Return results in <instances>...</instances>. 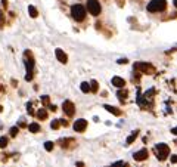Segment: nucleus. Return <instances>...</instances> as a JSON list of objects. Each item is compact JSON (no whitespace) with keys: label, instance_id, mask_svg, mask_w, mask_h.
Returning <instances> with one entry per match:
<instances>
[{"label":"nucleus","instance_id":"nucleus-1","mask_svg":"<svg viewBox=\"0 0 177 167\" xmlns=\"http://www.w3.org/2000/svg\"><path fill=\"white\" fill-rule=\"evenodd\" d=\"M71 15H72V18H74L75 21H83V19L86 18V9H84V6H81V5H74V6L71 8Z\"/></svg>","mask_w":177,"mask_h":167},{"label":"nucleus","instance_id":"nucleus-2","mask_svg":"<svg viewBox=\"0 0 177 167\" xmlns=\"http://www.w3.org/2000/svg\"><path fill=\"white\" fill-rule=\"evenodd\" d=\"M167 8V2L165 0H152L148 5V11L149 12H162Z\"/></svg>","mask_w":177,"mask_h":167},{"label":"nucleus","instance_id":"nucleus-3","mask_svg":"<svg viewBox=\"0 0 177 167\" xmlns=\"http://www.w3.org/2000/svg\"><path fill=\"white\" fill-rule=\"evenodd\" d=\"M170 154V148L165 145V144H158L157 145V155H158L159 161H164Z\"/></svg>","mask_w":177,"mask_h":167},{"label":"nucleus","instance_id":"nucleus-4","mask_svg":"<svg viewBox=\"0 0 177 167\" xmlns=\"http://www.w3.org/2000/svg\"><path fill=\"white\" fill-rule=\"evenodd\" d=\"M87 9L88 12L92 14V15H99L100 14V3L98 2V0H88L87 2Z\"/></svg>","mask_w":177,"mask_h":167},{"label":"nucleus","instance_id":"nucleus-5","mask_svg":"<svg viewBox=\"0 0 177 167\" xmlns=\"http://www.w3.org/2000/svg\"><path fill=\"white\" fill-rule=\"evenodd\" d=\"M62 110H64V113H65L68 117H72L74 113H75V107H74V104H72L71 101H65V102L62 104Z\"/></svg>","mask_w":177,"mask_h":167},{"label":"nucleus","instance_id":"nucleus-6","mask_svg":"<svg viewBox=\"0 0 177 167\" xmlns=\"http://www.w3.org/2000/svg\"><path fill=\"white\" fill-rule=\"evenodd\" d=\"M86 127H87V121H86L84 118H80V120H77V121L74 123V130H75V132H84Z\"/></svg>","mask_w":177,"mask_h":167},{"label":"nucleus","instance_id":"nucleus-7","mask_svg":"<svg viewBox=\"0 0 177 167\" xmlns=\"http://www.w3.org/2000/svg\"><path fill=\"white\" fill-rule=\"evenodd\" d=\"M148 155H149L148 150H140V151H137L133 157H134V160H137V161H143V160L148 158Z\"/></svg>","mask_w":177,"mask_h":167},{"label":"nucleus","instance_id":"nucleus-8","mask_svg":"<svg viewBox=\"0 0 177 167\" xmlns=\"http://www.w3.org/2000/svg\"><path fill=\"white\" fill-rule=\"evenodd\" d=\"M55 53H56V58H58V61H59V62L67 64L68 58H67V55H65V52H64V50H62V49H56V50H55Z\"/></svg>","mask_w":177,"mask_h":167},{"label":"nucleus","instance_id":"nucleus-9","mask_svg":"<svg viewBox=\"0 0 177 167\" xmlns=\"http://www.w3.org/2000/svg\"><path fill=\"white\" fill-rule=\"evenodd\" d=\"M134 68H136V70H140V71H152V65L145 64V62H137V64H134Z\"/></svg>","mask_w":177,"mask_h":167},{"label":"nucleus","instance_id":"nucleus-10","mask_svg":"<svg viewBox=\"0 0 177 167\" xmlns=\"http://www.w3.org/2000/svg\"><path fill=\"white\" fill-rule=\"evenodd\" d=\"M112 84H114L115 87H124V86H125V82H124V79L115 76V77H112Z\"/></svg>","mask_w":177,"mask_h":167},{"label":"nucleus","instance_id":"nucleus-11","mask_svg":"<svg viewBox=\"0 0 177 167\" xmlns=\"http://www.w3.org/2000/svg\"><path fill=\"white\" fill-rule=\"evenodd\" d=\"M104 108H105V110H108L109 113H112L114 116H121V111H120L118 108H115V107H111V105H105Z\"/></svg>","mask_w":177,"mask_h":167},{"label":"nucleus","instance_id":"nucleus-12","mask_svg":"<svg viewBox=\"0 0 177 167\" xmlns=\"http://www.w3.org/2000/svg\"><path fill=\"white\" fill-rule=\"evenodd\" d=\"M90 90H92L93 93H96V92L99 90V84H98L96 80H92V82H90Z\"/></svg>","mask_w":177,"mask_h":167},{"label":"nucleus","instance_id":"nucleus-13","mask_svg":"<svg viewBox=\"0 0 177 167\" xmlns=\"http://www.w3.org/2000/svg\"><path fill=\"white\" fill-rule=\"evenodd\" d=\"M37 117L40 118V120H44V118L47 117V111H46L44 108H40L38 113H37Z\"/></svg>","mask_w":177,"mask_h":167},{"label":"nucleus","instance_id":"nucleus-14","mask_svg":"<svg viewBox=\"0 0 177 167\" xmlns=\"http://www.w3.org/2000/svg\"><path fill=\"white\" fill-rule=\"evenodd\" d=\"M28 129H30V132H33V133H37V132L40 130V126H38V123H31V124L28 126Z\"/></svg>","mask_w":177,"mask_h":167},{"label":"nucleus","instance_id":"nucleus-15","mask_svg":"<svg viewBox=\"0 0 177 167\" xmlns=\"http://www.w3.org/2000/svg\"><path fill=\"white\" fill-rule=\"evenodd\" d=\"M28 14H30L31 18H37V15H38V14H37V9H35L34 6H30V8H28Z\"/></svg>","mask_w":177,"mask_h":167},{"label":"nucleus","instance_id":"nucleus-16","mask_svg":"<svg viewBox=\"0 0 177 167\" xmlns=\"http://www.w3.org/2000/svg\"><path fill=\"white\" fill-rule=\"evenodd\" d=\"M137 133H139V132L136 130V132H133V133H131V136H128V138H127V144H131V142L137 138Z\"/></svg>","mask_w":177,"mask_h":167},{"label":"nucleus","instance_id":"nucleus-17","mask_svg":"<svg viewBox=\"0 0 177 167\" xmlns=\"http://www.w3.org/2000/svg\"><path fill=\"white\" fill-rule=\"evenodd\" d=\"M88 90H90V86H88V83H87V82H83V83H81V92L87 93Z\"/></svg>","mask_w":177,"mask_h":167},{"label":"nucleus","instance_id":"nucleus-18","mask_svg":"<svg viewBox=\"0 0 177 167\" xmlns=\"http://www.w3.org/2000/svg\"><path fill=\"white\" fill-rule=\"evenodd\" d=\"M8 145V139L6 138H0V148H6Z\"/></svg>","mask_w":177,"mask_h":167},{"label":"nucleus","instance_id":"nucleus-19","mask_svg":"<svg viewBox=\"0 0 177 167\" xmlns=\"http://www.w3.org/2000/svg\"><path fill=\"white\" fill-rule=\"evenodd\" d=\"M44 148H46V151H52L53 150V142H46V144H44Z\"/></svg>","mask_w":177,"mask_h":167},{"label":"nucleus","instance_id":"nucleus-20","mask_svg":"<svg viewBox=\"0 0 177 167\" xmlns=\"http://www.w3.org/2000/svg\"><path fill=\"white\" fill-rule=\"evenodd\" d=\"M18 132H19V129H18V127H12V129L9 130V133L12 135V136H16Z\"/></svg>","mask_w":177,"mask_h":167},{"label":"nucleus","instance_id":"nucleus-21","mask_svg":"<svg viewBox=\"0 0 177 167\" xmlns=\"http://www.w3.org/2000/svg\"><path fill=\"white\" fill-rule=\"evenodd\" d=\"M52 129H53V130L59 129V120H55V121H52Z\"/></svg>","mask_w":177,"mask_h":167},{"label":"nucleus","instance_id":"nucleus-22","mask_svg":"<svg viewBox=\"0 0 177 167\" xmlns=\"http://www.w3.org/2000/svg\"><path fill=\"white\" fill-rule=\"evenodd\" d=\"M121 164H123L121 161H117V163H114L112 166H109V167H121Z\"/></svg>","mask_w":177,"mask_h":167},{"label":"nucleus","instance_id":"nucleus-23","mask_svg":"<svg viewBox=\"0 0 177 167\" xmlns=\"http://www.w3.org/2000/svg\"><path fill=\"white\" fill-rule=\"evenodd\" d=\"M118 98H121V101H124L123 98H125V92H124V93L123 92H118Z\"/></svg>","mask_w":177,"mask_h":167},{"label":"nucleus","instance_id":"nucleus-24","mask_svg":"<svg viewBox=\"0 0 177 167\" xmlns=\"http://www.w3.org/2000/svg\"><path fill=\"white\" fill-rule=\"evenodd\" d=\"M41 99H43V102H44V104H47V102H49V96H43Z\"/></svg>","mask_w":177,"mask_h":167},{"label":"nucleus","instance_id":"nucleus-25","mask_svg":"<svg viewBox=\"0 0 177 167\" xmlns=\"http://www.w3.org/2000/svg\"><path fill=\"white\" fill-rule=\"evenodd\" d=\"M2 25H3V14L0 12V27H2Z\"/></svg>","mask_w":177,"mask_h":167},{"label":"nucleus","instance_id":"nucleus-26","mask_svg":"<svg viewBox=\"0 0 177 167\" xmlns=\"http://www.w3.org/2000/svg\"><path fill=\"white\" fill-rule=\"evenodd\" d=\"M171 161H173V163H176V161H177V157H176V155H173V157H171Z\"/></svg>","mask_w":177,"mask_h":167},{"label":"nucleus","instance_id":"nucleus-27","mask_svg":"<svg viewBox=\"0 0 177 167\" xmlns=\"http://www.w3.org/2000/svg\"><path fill=\"white\" fill-rule=\"evenodd\" d=\"M121 167H127V164H121Z\"/></svg>","mask_w":177,"mask_h":167}]
</instances>
